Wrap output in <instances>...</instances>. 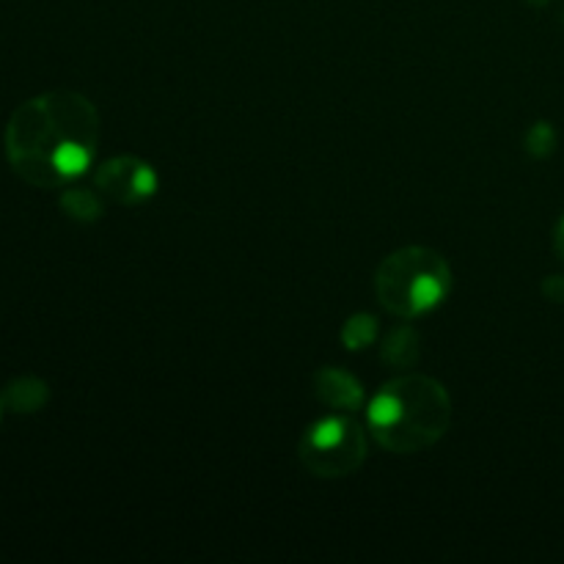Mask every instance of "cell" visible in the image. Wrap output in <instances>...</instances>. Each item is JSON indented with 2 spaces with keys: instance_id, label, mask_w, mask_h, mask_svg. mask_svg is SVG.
Returning a JSON list of instances; mask_svg holds the SVG:
<instances>
[{
  "instance_id": "5",
  "label": "cell",
  "mask_w": 564,
  "mask_h": 564,
  "mask_svg": "<svg viewBox=\"0 0 564 564\" xmlns=\"http://www.w3.org/2000/svg\"><path fill=\"white\" fill-rule=\"evenodd\" d=\"M94 185L102 196L113 198L116 204L135 207V204H143L158 193V174L143 160L121 154V158L99 165L97 174H94Z\"/></svg>"
},
{
  "instance_id": "11",
  "label": "cell",
  "mask_w": 564,
  "mask_h": 564,
  "mask_svg": "<svg viewBox=\"0 0 564 564\" xmlns=\"http://www.w3.org/2000/svg\"><path fill=\"white\" fill-rule=\"evenodd\" d=\"M556 147V132L554 127L545 124V121H538V124L529 130L527 135V149L534 154V158H549Z\"/></svg>"
},
{
  "instance_id": "2",
  "label": "cell",
  "mask_w": 564,
  "mask_h": 564,
  "mask_svg": "<svg viewBox=\"0 0 564 564\" xmlns=\"http://www.w3.org/2000/svg\"><path fill=\"white\" fill-rule=\"evenodd\" d=\"M367 424L383 449L413 455L444 438L452 424V400L427 375H400L372 397Z\"/></svg>"
},
{
  "instance_id": "6",
  "label": "cell",
  "mask_w": 564,
  "mask_h": 564,
  "mask_svg": "<svg viewBox=\"0 0 564 564\" xmlns=\"http://www.w3.org/2000/svg\"><path fill=\"white\" fill-rule=\"evenodd\" d=\"M314 394L323 405L339 413H352L364 405V389L350 372L336 367H325L314 375Z\"/></svg>"
},
{
  "instance_id": "4",
  "label": "cell",
  "mask_w": 564,
  "mask_h": 564,
  "mask_svg": "<svg viewBox=\"0 0 564 564\" xmlns=\"http://www.w3.org/2000/svg\"><path fill=\"white\" fill-rule=\"evenodd\" d=\"M297 455L314 477H350L367 460V433L350 416H325L303 433Z\"/></svg>"
},
{
  "instance_id": "10",
  "label": "cell",
  "mask_w": 564,
  "mask_h": 564,
  "mask_svg": "<svg viewBox=\"0 0 564 564\" xmlns=\"http://www.w3.org/2000/svg\"><path fill=\"white\" fill-rule=\"evenodd\" d=\"M375 336H378V319L369 317V314H356L341 328V341H345L347 350H364V347L372 345Z\"/></svg>"
},
{
  "instance_id": "7",
  "label": "cell",
  "mask_w": 564,
  "mask_h": 564,
  "mask_svg": "<svg viewBox=\"0 0 564 564\" xmlns=\"http://www.w3.org/2000/svg\"><path fill=\"white\" fill-rule=\"evenodd\" d=\"M47 383L39 378H31V375H22V378H14L11 383H6L3 394H0V405L14 413H36L47 405Z\"/></svg>"
},
{
  "instance_id": "8",
  "label": "cell",
  "mask_w": 564,
  "mask_h": 564,
  "mask_svg": "<svg viewBox=\"0 0 564 564\" xmlns=\"http://www.w3.org/2000/svg\"><path fill=\"white\" fill-rule=\"evenodd\" d=\"M383 361L389 364V367H400V369L413 367V364L419 361V334L416 330L408 328V325L391 330L389 339H386V345H383Z\"/></svg>"
},
{
  "instance_id": "12",
  "label": "cell",
  "mask_w": 564,
  "mask_h": 564,
  "mask_svg": "<svg viewBox=\"0 0 564 564\" xmlns=\"http://www.w3.org/2000/svg\"><path fill=\"white\" fill-rule=\"evenodd\" d=\"M543 292H545V297H549V301H564V279L562 275H551L549 281H545L543 284Z\"/></svg>"
},
{
  "instance_id": "13",
  "label": "cell",
  "mask_w": 564,
  "mask_h": 564,
  "mask_svg": "<svg viewBox=\"0 0 564 564\" xmlns=\"http://www.w3.org/2000/svg\"><path fill=\"white\" fill-rule=\"evenodd\" d=\"M554 248L556 253H560V259L564 262V218L560 220V226H556V235H554Z\"/></svg>"
},
{
  "instance_id": "14",
  "label": "cell",
  "mask_w": 564,
  "mask_h": 564,
  "mask_svg": "<svg viewBox=\"0 0 564 564\" xmlns=\"http://www.w3.org/2000/svg\"><path fill=\"white\" fill-rule=\"evenodd\" d=\"M529 3H532V6H545V3H549V0H529Z\"/></svg>"
},
{
  "instance_id": "3",
  "label": "cell",
  "mask_w": 564,
  "mask_h": 564,
  "mask_svg": "<svg viewBox=\"0 0 564 564\" xmlns=\"http://www.w3.org/2000/svg\"><path fill=\"white\" fill-rule=\"evenodd\" d=\"M452 292V268L438 251L408 246L389 253L375 273L380 306L400 319L435 312Z\"/></svg>"
},
{
  "instance_id": "1",
  "label": "cell",
  "mask_w": 564,
  "mask_h": 564,
  "mask_svg": "<svg viewBox=\"0 0 564 564\" xmlns=\"http://www.w3.org/2000/svg\"><path fill=\"white\" fill-rule=\"evenodd\" d=\"M99 113L77 91H44L17 105L6 124V158L17 176L42 191L80 180L94 163Z\"/></svg>"
},
{
  "instance_id": "15",
  "label": "cell",
  "mask_w": 564,
  "mask_h": 564,
  "mask_svg": "<svg viewBox=\"0 0 564 564\" xmlns=\"http://www.w3.org/2000/svg\"><path fill=\"white\" fill-rule=\"evenodd\" d=\"M0 408H3V405H0Z\"/></svg>"
},
{
  "instance_id": "9",
  "label": "cell",
  "mask_w": 564,
  "mask_h": 564,
  "mask_svg": "<svg viewBox=\"0 0 564 564\" xmlns=\"http://www.w3.org/2000/svg\"><path fill=\"white\" fill-rule=\"evenodd\" d=\"M61 209H64L69 218L83 220V224H91V220L102 218V198L94 191H86V187H66L61 193Z\"/></svg>"
}]
</instances>
